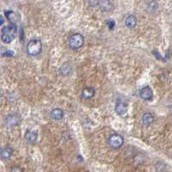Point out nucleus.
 I'll return each instance as SVG.
<instances>
[{
  "mask_svg": "<svg viewBox=\"0 0 172 172\" xmlns=\"http://www.w3.org/2000/svg\"><path fill=\"white\" fill-rule=\"evenodd\" d=\"M16 34V26L15 24H10V25L5 26L2 29L1 39L5 43H10L14 40Z\"/></svg>",
  "mask_w": 172,
  "mask_h": 172,
  "instance_id": "1",
  "label": "nucleus"
},
{
  "mask_svg": "<svg viewBox=\"0 0 172 172\" xmlns=\"http://www.w3.org/2000/svg\"><path fill=\"white\" fill-rule=\"evenodd\" d=\"M42 49V43L38 39H33L29 42L26 50L29 56H35L39 55Z\"/></svg>",
  "mask_w": 172,
  "mask_h": 172,
  "instance_id": "2",
  "label": "nucleus"
},
{
  "mask_svg": "<svg viewBox=\"0 0 172 172\" xmlns=\"http://www.w3.org/2000/svg\"><path fill=\"white\" fill-rule=\"evenodd\" d=\"M84 44V36L79 33L73 34L68 39V45L72 49H78Z\"/></svg>",
  "mask_w": 172,
  "mask_h": 172,
  "instance_id": "3",
  "label": "nucleus"
},
{
  "mask_svg": "<svg viewBox=\"0 0 172 172\" xmlns=\"http://www.w3.org/2000/svg\"><path fill=\"white\" fill-rule=\"evenodd\" d=\"M124 144V137L120 134H112L107 138V145L112 149H119Z\"/></svg>",
  "mask_w": 172,
  "mask_h": 172,
  "instance_id": "4",
  "label": "nucleus"
},
{
  "mask_svg": "<svg viewBox=\"0 0 172 172\" xmlns=\"http://www.w3.org/2000/svg\"><path fill=\"white\" fill-rule=\"evenodd\" d=\"M21 121V118L19 115L16 114V113H11L7 115L5 118V123L9 126H16L19 125Z\"/></svg>",
  "mask_w": 172,
  "mask_h": 172,
  "instance_id": "5",
  "label": "nucleus"
},
{
  "mask_svg": "<svg viewBox=\"0 0 172 172\" xmlns=\"http://www.w3.org/2000/svg\"><path fill=\"white\" fill-rule=\"evenodd\" d=\"M139 96L144 101H151L153 97V92L150 86H145L143 87L139 92Z\"/></svg>",
  "mask_w": 172,
  "mask_h": 172,
  "instance_id": "6",
  "label": "nucleus"
},
{
  "mask_svg": "<svg viewBox=\"0 0 172 172\" xmlns=\"http://www.w3.org/2000/svg\"><path fill=\"white\" fill-rule=\"evenodd\" d=\"M127 110H128V106L126 103L123 102L121 100H118L115 106V112H117V114L124 115L127 112Z\"/></svg>",
  "mask_w": 172,
  "mask_h": 172,
  "instance_id": "7",
  "label": "nucleus"
},
{
  "mask_svg": "<svg viewBox=\"0 0 172 172\" xmlns=\"http://www.w3.org/2000/svg\"><path fill=\"white\" fill-rule=\"evenodd\" d=\"M95 94V90L93 87L92 86H87L85 87L82 91H81V98L85 99V100H88V99H91L94 96Z\"/></svg>",
  "mask_w": 172,
  "mask_h": 172,
  "instance_id": "8",
  "label": "nucleus"
},
{
  "mask_svg": "<svg viewBox=\"0 0 172 172\" xmlns=\"http://www.w3.org/2000/svg\"><path fill=\"white\" fill-rule=\"evenodd\" d=\"M50 118L53 120H61L64 116V112L61 108H55L50 112Z\"/></svg>",
  "mask_w": 172,
  "mask_h": 172,
  "instance_id": "9",
  "label": "nucleus"
},
{
  "mask_svg": "<svg viewBox=\"0 0 172 172\" xmlns=\"http://www.w3.org/2000/svg\"><path fill=\"white\" fill-rule=\"evenodd\" d=\"M98 6L102 11H110L113 7L110 0H100Z\"/></svg>",
  "mask_w": 172,
  "mask_h": 172,
  "instance_id": "10",
  "label": "nucleus"
},
{
  "mask_svg": "<svg viewBox=\"0 0 172 172\" xmlns=\"http://www.w3.org/2000/svg\"><path fill=\"white\" fill-rule=\"evenodd\" d=\"M24 137H25V140L29 144H34L36 142L37 140V133L33 131H26L25 135H24Z\"/></svg>",
  "mask_w": 172,
  "mask_h": 172,
  "instance_id": "11",
  "label": "nucleus"
},
{
  "mask_svg": "<svg viewBox=\"0 0 172 172\" xmlns=\"http://www.w3.org/2000/svg\"><path fill=\"white\" fill-rule=\"evenodd\" d=\"M13 153V149L10 146H5L1 149V157L3 159H9Z\"/></svg>",
  "mask_w": 172,
  "mask_h": 172,
  "instance_id": "12",
  "label": "nucleus"
},
{
  "mask_svg": "<svg viewBox=\"0 0 172 172\" xmlns=\"http://www.w3.org/2000/svg\"><path fill=\"white\" fill-rule=\"evenodd\" d=\"M125 24H126V26L127 28L133 29L136 26V24H137V18H136V16L133 15L127 16L126 19L125 21Z\"/></svg>",
  "mask_w": 172,
  "mask_h": 172,
  "instance_id": "13",
  "label": "nucleus"
},
{
  "mask_svg": "<svg viewBox=\"0 0 172 172\" xmlns=\"http://www.w3.org/2000/svg\"><path fill=\"white\" fill-rule=\"evenodd\" d=\"M152 122H153V116L151 113L146 112V113L143 114V116H142V123H143L144 126H149L152 125Z\"/></svg>",
  "mask_w": 172,
  "mask_h": 172,
  "instance_id": "14",
  "label": "nucleus"
},
{
  "mask_svg": "<svg viewBox=\"0 0 172 172\" xmlns=\"http://www.w3.org/2000/svg\"><path fill=\"white\" fill-rule=\"evenodd\" d=\"M5 16H6V18L11 22V24H14V23L18 21V16L16 15L15 12L11 11V10L5 11Z\"/></svg>",
  "mask_w": 172,
  "mask_h": 172,
  "instance_id": "15",
  "label": "nucleus"
},
{
  "mask_svg": "<svg viewBox=\"0 0 172 172\" xmlns=\"http://www.w3.org/2000/svg\"><path fill=\"white\" fill-rule=\"evenodd\" d=\"M155 168L157 172H165L167 170V165L163 162H157Z\"/></svg>",
  "mask_w": 172,
  "mask_h": 172,
  "instance_id": "16",
  "label": "nucleus"
},
{
  "mask_svg": "<svg viewBox=\"0 0 172 172\" xmlns=\"http://www.w3.org/2000/svg\"><path fill=\"white\" fill-rule=\"evenodd\" d=\"M70 71H71L70 65H68V64L65 63V64L62 65L61 68H60V74L62 75H68V73H69Z\"/></svg>",
  "mask_w": 172,
  "mask_h": 172,
  "instance_id": "17",
  "label": "nucleus"
},
{
  "mask_svg": "<svg viewBox=\"0 0 172 172\" xmlns=\"http://www.w3.org/2000/svg\"><path fill=\"white\" fill-rule=\"evenodd\" d=\"M143 161H144V158H143V157L140 156V155L136 156V157H134V163H135V164H137V165H138V164L142 163Z\"/></svg>",
  "mask_w": 172,
  "mask_h": 172,
  "instance_id": "18",
  "label": "nucleus"
},
{
  "mask_svg": "<svg viewBox=\"0 0 172 172\" xmlns=\"http://www.w3.org/2000/svg\"><path fill=\"white\" fill-rule=\"evenodd\" d=\"M99 1L100 0H88V4L91 7H95L97 5H99Z\"/></svg>",
  "mask_w": 172,
  "mask_h": 172,
  "instance_id": "19",
  "label": "nucleus"
},
{
  "mask_svg": "<svg viewBox=\"0 0 172 172\" xmlns=\"http://www.w3.org/2000/svg\"><path fill=\"white\" fill-rule=\"evenodd\" d=\"M149 8L154 11V10H156L157 9V4L155 2V1H152V3L150 4V5H149Z\"/></svg>",
  "mask_w": 172,
  "mask_h": 172,
  "instance_id": "20",
  "label": "nucleus"
},
{
  "mask_svg": "<svg viewBox=\"0 0 172 172\" xmlns=\"http://www.w3.org/2000/svg\"><path fill=\"white\" fill-rule=\"evenodd\" d=\"M14 55V52L11 50H7L5 51V53H3L2 54V56H6V57H10V56H12Z\"/></svg>",
  "mask_w": 172,
  "mask_h": 172,
  "instance_id": "21",
  "label": "nucleus"
},
{
  "mask_svg": "<svg viewBox=\"0 0 172 172\" xmlns=\"http://www.w3.org/2000/svg\"><path fill=\"white\" fill-rule=\"evenodd\" d=\"M11 172H24V170L18 166H14L11 169Z\"/></svg>",
  "mask_w": 172,
  "mask_h": 172,
  "instance_id": "22",
  "label": "nucleus"
},
{
  "mask_svg": "<svg viewBox=\"0 0 172 172\" xmlns=\"http://www.w3.org/2000/svg\"><path fill=\"white\" fill-rule=\"evenodd\" d=\"M107 24H108V27H109V29L110 30H112L113 29V27L115 25V23H114V21H109L108 23H107Z\"/></svg>",
  "mask_w": 172,
  "mask_h": 172,
  "instance_id": "23",
  "label": "nucleus"
},
{
  "mask_svg": "<svg viewBox=\"0 0 172 172\" xmlns=\"http://www.w3.org/2000/svg\"><path fill=\"white\" fill-rule=\"evenodd\" d=\"M0 24H1V25L4 24V18H3V16H1V23H0Z\"/></svg>",
  "mask_w": 172,
  "mask_h": 172,
  "instance_id": "24",
  "label": "nucleus"
}]
</instances>
